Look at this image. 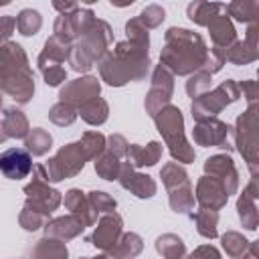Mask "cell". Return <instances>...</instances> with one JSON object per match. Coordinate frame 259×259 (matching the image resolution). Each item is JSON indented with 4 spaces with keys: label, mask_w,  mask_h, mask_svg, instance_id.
I'll return each mask as SVG.
<instances>
[{
    "label": "cell",
    "mask_w": 259,
    "mask_h": 259,
    "mask_svg": "<svg viewBox=\"0 0 259 259\" xmlns=\"http://www.w3.org/2000/svg\"><path fill=\"white\" fill-rule=\"evenodd\" d=\"M77 115H81V119L87 121L89 125H101L109 117V105L103 97H95V99L83 103L77 109Z\"/></svg>",
    "instance_id": "f546056e"
},
{
    "label": "cell",
    "mask_w": 259,
    "mask_h": 259,
    "mask_svg": "<svg viewBox=\"0 0 259 259\" xmlns=\"http://www.w3.org/2000/svg\"><path fill=\"white\" fill-rule=\"evenodd\" d=\"M38 71L42 73L45 83L51 85V87H57L63 81H67V71L61 65H45V67H38Z\"/></svg>",
    "instance_id": "f6af8a7d"
},
{
    "label": "cell",
    "mask_w": 259,
    "mask_h": 259,
    "mask_svg": "<svg viewBox=\"0 0 259 259\" xmlns=\"http://www.w3.org/2000/svg\"><path fill=\"white\" fill-rule=\"evenodd\" d=\"M105 148H107L111 154H115V156L121 160V158H125L130 144H127V140H125L121 134H111L109 138H105Z\"/></svg>",
    "instance_id": "7dc6e473"
},
{
    "label": "cell",
    "mask_w": 259,
    "mask_h": 259,
    "mask_svg": "<svg viewBox=\"0 0 259 259\" xmlns=\"http://www.w3.org/2000/svg\"><path fill=\"white\" fill-rule=\"evenodd\" d=\"M99 77L111 87H121L130 81H142L150 69V45L121 40L113 51H107L97 63Z\"/></svg>",
    "instance_id": "6da1fadb"
},
{
    "label": "cell",
    "mask_w": 259,
    "mask_h": 259,
    "mask_svg": "<svg viewBox=\"0 0 259 259\" xmlns=\"http://www.w3.org/2000/svg\"><path fill=\"white\" fill-rule=\"evenodd\" d=\"M144 249V241L138 233H121V237L117 239V243L105 251V255L109 259H134L142 253Z\"/></svg>",
    "instance_id": "4316f807"
},
{
    "label": "cell",
    "mask_w": 259,
    "mask_h": 259,
    "mask_svg": "<svg viewBox=\"0 0 259 259\" xmlns=\"http://www.w3.org/2000/svg\"><path fill=\"white\" fill-rule=\"evenodd\" d=\"M204 38L188 28L172 26L164 34V49L160 51V65L172 75H192L204 67L206 59Z\"/></svg>",
    "instance_id": "7a4b0ae2"
},
{
    "label": "cell",
    "mask_w": 259,
    "mask_h": 259,
    "mask_svg": "<svg viewBox=\"0 0 259 259\" xmlns=\"http://www.w3.org/2000/svg\"><path fill=\"white\" fill-rule=\"evenodd\" d=\"M99 91H101L99 79L91 77V75H85V77H77V79L65 83V87L59 91V101L79 109L83 103L99 97Z\"/></svg>",
    "instance_id": "4fadbf2b"
},
{
    "label": "cell",
    "mask_w": 259,
    "mask_h": 259,
    "mask_svg": "<svg viewBox=\"0 0 259 259\" xmlns=\"http://www.w3.org/2000/svg\"><path fill=\"white\" fill-rule=\"evenodd\" d=\"M95 20V14L91 8L79 6L73 12L67 14H59L55 24H53V36L59 38L65 45H73L79 36H83V32L89 28V24Z\"/></svg>",
    "instance_id": "8fae6325"
},
{
    "label": "cell",
    "mask_w": 259,
    "mask_h": 259,
    "mask_svg": "<svg viewBox=\"0 0 259 259\" xmlns=\"http://www.w3.org/2000/svg\"><path fill=\"white\" fill-rule=\"evenodd\" d=\"M0 172L8 180L26 178L32 172V156L24 148H8L0 154Z\"/></svg>",
    "instance_id": "ac0fdd59"
},
{
    "label": "cell",
    "mask_w": 259,
    "mask_h": 259,
    "mask_svg": "<svg viewBox=\"0 0 259 259\" xmlns=\"http://www.w3.org/2000/svg\"><path fill=\"white\" fill-rule=\"evenodd\" d=\"M239 97H241V93H239L237 81L227 79L221 85H217L214 89L206 91L204 95L192 99V105H190L192 119L194 121H202V119L217 117V113H221L227 105L235 103Z\"/></svg>",
    "instance_id": "9c48e42d"
},
{
    "label": "cell",
    "mask_w": 259,
    "mask_h": 259,
    "mask_svg": "<svg viewBox=\"0 0 259 259\" xmlns=\"http://www.w3.org/2000/svg\"><path fill=\"white\" fill-rule=\"evenodd\" d=\"M2 127L6 138H16V140H24L30 132V123L28 117L18 109V107H6L2 113Z\"/></svg>",
    "instance_id": "484cf974"
},
{
    "label": "cell",
    "mask_w": 259,
    "mask_h": 259,
    "mask_svg": "<svg viewBox=\"0 0 259 259\" xmlns=\"http://www.w3.org/2000/svg\"><path fill=\"white\" fill-rule=\"evenodd\" d=\"M194 200L200 204V208H208V210H221L227 200L229 194L225 192V188L221 186V182H217L210 176H200L196 182V192H194Z\"/></svg>",
    "instance_id": "d6986e66"
},
{
    "label": "cell",
    "mask_w": 259,
    "mask_h": 259,
    "mask_svg": "<svg viewBox=\"0 0 259 259\" xmlns=\"http://www.w3.org/2000/svg\"><path fill=\"white\" fill-rule=\"evenodd\" d=\"M204 174L221 182L225 192L231 196L239 188V172L235 168V162L229 154H214L204 160Z\"/></svg>",
    "instance_id": "9a60e30c"
},
{
    "label": "cell",
    "mask_w": 259,
    "mask_h": 259,
    "mask_svg": "<svg viewBox=\"0 0 259 259\" xmlns=\"http://www.w3.org/2000/svg\"><path fill=\"white\" fill-rule=\"evenodd\" d=\"M24 206L30 210H36L45 217H49L53 210L59 208V204L63 202L61 192L49 186V178H47V170L42 164H36L32 168V178L30 182L24 186Z\"/></svg>",
    "instance_id": "30bf717a"
},
{
    "label": "cell",
    "mask_w": 259,
    "mask_h": 259,
    "mask_svg": "<svg viewBox=\"0 0 259 259\" xmlns=\"http://www.w3.org/2000/svg\"><path fill=\"white\" fill-rule=\"evenodd\" d=\"M154 123L158 127V132L164 138V144L168 146V152L174 160H178V164H190L194 162V148L188 144L186 136H184V117L182 111L176 105H166L162 111L156 113Z\"/></svg>",
    "instance_id": "5b68a950"
},
{
    "label": "cell",
    "mask_w": 259,
    "mask_h": 259,
    "mask_svg": "<svg viewBox=\"0 0 259 259\" xmlns=\"http://www.w3.org/2000/svg\"><path fill=\"white\" fill-rule=\"evenodd\" d=\"M208 32H210V40L217 49L225 51L227 47H231L235 40H237V30H235V24L231 22V18L227 16V12H221L217 14L210 22H208Z\"/></svg>",
    "instance_id": "603a6c76"
},
{
    "label": "cell",
    "mask_w": 259,
    "mask_h": 259,
    "mask_svg": "<svg viewBox=\"0 0 259 259\" xmlns=\"http://www.w3.org/2000/svg\"><path fill=\"white\" fill-rule=\"evenodd\" d=\"M227 16L239 20V22H257L259 18V2L257 0H237L231 4H225Z\"/></svg>",
    "instance_id": "d6a6232c"
},
{
    "label": "cell",
    "mask_w": 259,
    "mask_h": 259,
    "mask_svg": "<svg viewBox=\"0 0 259 259\" xmlns=\"http://www.w3.org/2000/svg\"><path fill=\"white\" fill-rule=\"evenodd\" d=\"M184 259H221V253L212 245H200L190 255H186Z\"/></svg>",
    "instance_id": "681fc988"
},
{
    "label": "cell",
    "mask_w": 259,
    "mask_h": 259,
    "mask_svg": "<svg viewBox=\"0 0 259 259\" xmlns=\"http://www.w3.org/2000/svg\"><path fill=\"white\" fill-rule=\"evenodd\" d=\"M172 93H174V75L166 67L156 65L154 73H152V85H150V91L146 93V101H144V107L152 119L156 117L158 111H162L166 105H170Z\"/></svg>",
    "instance_id": "7c38bea8"
},
{
    "label": "cell",
    "mask_w": 259,
    "mask_h": 259,
    "mask_svg": "<svg viewBox=\"0 0 259 259\" xmlns=\"http://www.w3.org/2000/svg\"><path fill=\"white\" fill-rule=\"evenodd\" d=\"M49 119H51L53 123L61 125V127L71 125V123L77 119V109L71 107V105H67V103H63V101H59V103H55V105L49 109Z\"/></svg>",
    "instance_id": "ab89813d"
},
{
    "label": "cell",
    "mask_w": 259,
    "mask_h": 259,
    "mask_svg": "<svg viewBox=\"0 0 259 259\" xmlns=\"http://www.w3.org/2000/svg\"><path fill=\"white\" fill-rule=\"evenodd\" d=\"M121 233H123V219L115 210L113 212H105L99 219L95 231L91 233L89 243L93 247L101 249V251H107V249H111L117 243V239L121 237Z\"/></svg>",
    "instance_id": "e0dca14e"
},
{
    "label": "cell",
    "mask_w": 259,
    "mask_h": 259,
    "mask_svg": "<svg viewBox=\"0 0 259 259\" xmlns=\"http://www.w3.org/2000/svg\"><path fill=\"white\" fill-rule=\"evenodd\" d=\"M24 146L30 156H45L53 146V136L42 127H32L24 138Z\"/></svg>",
    "instance_id": "e575fe53"
},
{
    "label": "cell",
    "mask_w": 259,
    "mask_h": 259,
    "mask_svg": "<svg viewBox=\"0 0 259 259\" xmlns=\"http://www.w3.org/2000/svg\"><path fill=\"white\" fill-rule=\"evenodd\" d=\"M42 229H45L47 237H55V239H61V241H71V239L79 237L85 227L75 214H65V217L49 219Z\"/></svg>",
    "instance_id": "7402d4cb"
},
{
    "label": "cell",
    "mask_w": 259,
    "mask_h": 259,
    "mask_svg": "<svg viewBox=\"0 0 259 259\" xmlns=\"http://www.w3.org/2000/svg\"><path fill=\"white\" fill-rule=\"evenodd\" d=\"M28 259H69V249L65 241L45 235L32 245V249L28 251Z\"/></svg>",
    "instance_id": "d4e9b609"
},
{
    "label": "cell",
    "mask_w": 259,
    "mask_h": 259,
    "mask_svg": "<svg viewBox=\"0 0 259 259\" xmlns=\"http://www.w3.org/2000/svg\"><path fill=\"white\" fill-rule=\"evenodd\" d=\"M138 18H140V22L150 30V28H158V26L164 22L166 12H164V8L158 6V4H150V6H146V8L142 10V14H140Z\"/></svg>",
    "instance_id": "7bdbcfd3"
},
{
    "label": "cell",
    "mask_w": 259,
    "mask_h": 259,
    "mask_svg": "<svg viewBox=\"0 0 259 259\" xmlns=\"http://www.w3.org/2000/svg\"><path fill=\"white\" fill-rule=\"evenodd\" d=\"M117 182H119L121 188L130 190L138 198H152L156 194V190H158L156 180L152 176H148V174L138 172L130 162H121Z\"/></svg>",
    "instance_id": "2e32d148"
},
{
    "label": "cell",
    "mask_w": 259,
    "mask_h": 259,
    "mask_svg": "<svg viewBox=\"0 0 259 259\" xmlns=\"http://www.w3.org/2000/svg\"><path fill=\"white\" fill-rule=\"evenodd\" d=\"M160 158H162V144L160 142H150L148 146L130 144L127 154H125V162H130L136 170L144 168V166H154L156 162H160Z\"/></svg>",
    "instance_id": "cb8c5ba5"
},
{
    "label": "cell",
    "mask_w": 259,
    "mask_h": 259,
    "mask_svg": "<svg viewBox=\"0 0 259 259\" xmlns=\"http://www.w3.org/2000/svg\"><path fill=\"white\" fill-rule=\"evenodd\" d=\"M89 259H109L107 255H97V257H89Z\"/></svg>",
    "instance_id": "db71d44e"
},
{
    "label": "cell",
    "mask_w": 259,
    "mask_h": 259,
    "mask_svg": "<svg viewBox=\"0 0 259 259\" xmlns=\"http://www.w3.org/2000/svg\"><path fill=\"white\" fill-rule=\"evenodd\" d=\"M42 26V18L40 12L34 8H24L18 12L16 16V28L22 36H34Z\"/></svg>",
    "instance_id": "74e56055"
},
{
    "label": "cell",
    "mask_w": 259,
    "mask_h": 259,
    "mask_svg": "<svg viewBox=\"0 0 259 259\" xmlns=\"http://www.w3.org/2000/svg\"><path fill=\"white\" fill-rule=\"evenodd\" d=\"M221 243H223L225 253L231 259H241V257L247 255L251 241H247L243 237V233H239V231H227L225 235H221Z\"/></svg>",
    "instance_id": "8d00e7d4"
},
{
    "label": "cell",
    "mask_w": 259,
    "mask_h": 259,
    "mask_svg": "<svg viewBox=\"0 0 259 259\" xmlns=\"http://www.w3.org/2000/svg\"><path fill=\"white\" fill-rule=\"evenodd\" d=\"M231 134L235 138V148L239 150V154L245 158L249 170H251V178H257V154H259V105L251 103L247 107V111H243L237 121L235 127H231Z\"/></svg>",
    "instance_id": "8992f818"
},
{
    "label": "cell",
    "mask_w": 259,
    "mask_h": 259,
    "mask_svg": "<svg viewBox=\"0 0 259 259\" xmlns=\"http://www.w3.org/2000/svg\"><path fill=\"white\" fill-rule=\"evenodd\" d=\"M160 178L168 190V202L174 212L188 214L190 210H194V190H192L186 170L178 162L164 164L160 170Z\"/></svg>",
    "instance_id": "52a82bcc"
},
{
    "label": "cell",
    "mask_w": 259,
    "mask_h": 259,
    "mask_svg": "<svg viewBox=\"0 0 259 259\" xmlns=\"http://www.w3.org/2000/svg\"><path fill=\"white\" fill-rule=\"evenodd\" d=\"M223 53H225V61L233 65H249L259 59V47H253L247 40H235Z\"/></svg>",
    "instance_id": "4dcf8cb0"
},
{
    "label": "cell",
    "mask_w": 259,
    "mask_h": 259,
    "mask_svg": "<svg viewBox=\"0 0 259 259\" xmlns=\"http://www.w3.org/2000/svg\"><path fill=\"white\" fill-rule=\"evenodd\" d=\"M63 202H65V208L71 210V214H75V217L83 223V227H91V225H95V221H97V212H95L93 206L89 204L87 194H85L83 190H79V188H71V190H67Z\"/></svg>",
    "instance_id": "44dd1931"
},
{
    "label": "cell",
    "mask_w": 259,
    "mask_h": 259,
    "mask_svg": "<svg viewBox=\"0 0 259 259\" xmlns=\"http://www.w3.org/2000/svg\"><path fill=\"white\" fill-rule=\"evenodd\" d=\"M113 42V30L105 20L95 18L89 28L83 32V36L77 38V42L71 45L69 51V65L77 73H87L95 63L101 61V57L107 53V49Z\"/></svg>",
    "instance_id": "277c9868"
},
{
    "label": "cell",
    "mask_w": 259,
    "mask_h": 259,
    "mask_svg": "<svg viewBox=\"0 0 259 259\" xmlns=\"http://www.w3.org/2000/svg\"><path fill=\"white\" fill-rule=\"evenodd\" d=\"M8 138H6V134H4V127H2V121H0V144H4Z\"/></svg>",
    "instance_id": "f5cc1de1"
},
{
    "label": "cell",
    "mask_w": 259,
    "mask_h": 259,
    "mask_svg": "<svg viewBox=\"0 0 259 259\" xmlns=\"http://www.w3.org/2000/svg\"><path fill=\"white\" fill-rule=\"evenodd\" d=\"M89 160H93V154L87 150V146L81 140L67 144L47 162L45 166L47 178L49 182H61V180L73 178L85 168V162Z\"/></svg>",
    "instance_id": "ba28073f"
},
{
    "label": "cell",
    "mask_w": 259,
    "mask_h": 259,
    "mask_svg": "<svg viewBox=\"0 0 259 259\" xmlns=\"http://www.w3.org/2000/svg\"><path fill=\"white\" fill-rule=\"evenodd\" d=\"M225 63H227V61H225V53H223L221 49L212 47V49H208V53H206L202 71H206L208 75H214V73H219V71L223 69Z\"/></svg>",
    "instance_id": "bcb514c9"
},
{
    "label": "cell",
    "mask_w": 259,
    "mask_h": 259,
    "mask_svg": "<svg viewBox=\"0 0 259 259\" xmlns=\"http://www.w3.org/2000/svg\"><path fill=\"white\" fill-rule=\"evenodd\" d=\"M47 221H49V217H45V214H40L36 210H30L26 206H22V210L18 214V223H20V227L24 231H36V229L45 227Z\"/></svg>",
    "instance_id": "ee69618b"
},
{
    "label": "cell",
    "mask_w": 259,
    "mask_h": 259,
    "mask_svg": "<svg viewBox=\"0 0 259 259\" xmlns=\"http://www.w3.org/2000/svg\"><path fill=\"white\" fill-rule=\"evenodd\" d=\"M119 168H121L119 158H117L115 154H111L107 148L95 158V172H97V176L103 178V180H109V182H111V180H117Z\"/></svg>",
    "instance_id": "d590c367"
},
{
    "label": "cell",
    "mask_w": 259,
    "mask_h": 259,
    "mask_svg": "<svg viewBox=\"0 0 259 259\" xmlns=\"http://www.w3.org/2000/svg\"><path fill=\"white\" fill-rule=\"evenodd\" d=\"M259 178V176H257ZM257 178H251L249 184L243 188L239 200H237V214L239 221L245 229L255 231L259 225V212H257V196H259V186H257Z\"/></svg>",
    "instance_id": "ffe728a7"
},
{
    "label": "cell",
    "mask_w": 259,
    "mask_h": 259,
    "mask_svg": "<svg viewBox=\"0 0 259 259\" xmlns=\"http://www.w3.org/2000/svg\"><path fill=\"white\" fill-rule=\"evenodd\" d=\"M221 12H225V4L219 2H190L186 6L188 18L198 26H208V22Z\"/></svg>",
    "instance_id": "83f0119b"
},
{
    "label": "cell",
    "mask_w": 259,
    "mask_h": 259,
    "mask_svg": "<svg viewBox=\"0 0 259 259\" xmlns=\"http://www.w3.org/2000/svg\"><path fill=\"white\" fill-rule=\"evenodd\" d=\"M14 28H16V16H10V14L0 16V45L10 40Z\"/></svg>",
    "instance_id": "c3c4849f"
},
{
    "label": "cell",
    "mask_w": 259,
    "mask_h": 259,
    "mask_svg": "<svg viewBox=\"0 0 259 259\" xmlns=\"http://www.w3.org/2000/svg\"><path fill=\"white\" fill-rule=\"evenodd\" d=\"M0 109H2V93H0Z\"/></svg>",
    "instance_id": "11a10c76"
},
{
    "label": "cell",
    "mask_w": 259,
    "mask_h": 259,
    "mask_svg": "<svg viewBox=\"0 0 259 259\" xmlns=\"http://www.w3.org/2000/svg\"><path fill=\"white\" fill-rule=\"evenodd\" d=\"M198 235H202L204 239H214L219 235V212L217 210H208V208H198L196 212L190 214Z\"/></svg>",
    "instance_id": "836d02e7"
},
{
    "label": "cell",
    "mask_w": 259,
    "mask_h": 259,
    "mask_svg": "<svg viewBox=\"0 0 259 259\" xmlns=\"http://www.w3.org/2000/svg\"><path fill=\"white\" fill-rule=\"evenodd\" d=\"M241 259H251V257H249V255H245V257H241Z\"/></svg>",
    "instance_id": "9f6ffc18"
},
{
    "label": "cell",
    "mask_w": 259,
    "mask_h": 259,
    "mask_svg": "<svg viewBox=\"0 0 259 259\" xmlns=\"http://www.w3.org/2000/svg\"><path fill=\"white\" fill-rule=\"evenodd\" d=\"M87 200L89 204L93 206L95 212H113L115 206H117V200L113 196H109L107 192H101V190H91L87 192Z\"/></svg>",
    "instance_id": "60d3db41"
},
{
    "label": "cell",
    "mask_w": 259,
    "mask_h": 259,
    "mask_svg": "<svg viewBox=\"0 0 259 259\" xmlns=\"http://www.w3.org/2000/svg\"><path fill=\"white\" fill-rule=\"evenodd\" d=\"M0 93H6L16 103H28L34 95V79L28 67V57L18 42L0 45Z\"/></svg>",
    "instance_id": "3957f363"
},
{
    "label": "cell",
    "mask_w": 259,
    "mask_h": 259,
    "mask_svg": "<svg viewBox=\"0 0 259 259\" xmlns=\"http://www.w3.org/2000/svg\"><path fill=\"white\" fill-rule=\"evenodd\" d=\"M210 83H212V75H208L206 71H196L192 75H188V81H186V93L188 97L196 99L200 95H204L206 91H210Z\"/></svg>",
    "instance_id": "f35d334b"
},
{
    "label": "cell",
    "mask_w": 259,
    "mask_h": 259,
    "mask_svg": "<svg viewBox=\"0 0 259 259\" xmlns=\"http://www.w3.org/2000/svg\"><path fill=\"white\" fill-rule=\"evenodd\" d=\"M125 40H132V42H140V45H150V34H148V28L140 22L138 16L130 18L125 22Z\"/></svg>",
    "instance_id": "b9f144b4"
},
{
    "label": "cell",
    "mask_w": 259,
    "mask_h": 259,
    "mask_svg": "<svg viewBox=\"0 0 259 259\" xmlns=\"http://www.w3.org/2000/svg\"><path fill=\"white\" fill-rule=\"evenodd\" d=\"M156 251L164 259H184L186 257V245L184 241L174 233H164L156 239Z\"/></svg>",
    "instance_id": "1f68e13d"
},
{
    "label": "cell",
    "mask_w": 259,
    "mask_h": 259,
    "mask_svg": "<svg viewBox=\"0 0 259 259\" xmlns=\"http://www.w3.org/2000/svg\"><path fill=\"white\" fill-rule=\"evenodd\" d=\"M53 8H57L59 14H67V12L77 10L79 4H77V2H59V0H55V2H53Z\"/></svg>",
    "instance_id": "816d5d0a"
},
{
    "label": "cell",
    "mask_w": 259,
    "mask_h": 259,
    "mask_svg": "<svg viewBox=\"0 0 259 259\" xmlns=\"http://www.w3.org/2000/svg\"><path fill=\"white\" fill-rule=\"evenodd\" d=\"M231 136V125L217 119V117H210V119H202V121H196L194 127H192V140L202 146V148H223V150H229L231 146L227 144Z\"/></svg>",
    "instance_id": "5bb4252c"
},
{
    "label": "cell",
    "mask_w": 259,
    "mask_h": 259,
    "mask_svg": "<svg viewBox=\"0 0 259 259\" xmlns=\"http://www.w3.org/2000/svg\"><path fill=\"white\" fill-rule=\"evenodd\" d=\"M69 51H71V45H65V42H61L59 38L51 36V38L45 42V49H42V53L38 55L36 65H38V67H45V65H63V63L69 59Z\"/></svg>",
    "instance_id": "f1b7e54d"
},
{
    "label": "cell",
    "mask_w": 259,
    "mask_h": 259,
    "mask_svg": "<svg viewBox=\"0 0 259 259\" xmlns=\"http://www.w3.org/2000/svg\"><path fill=\"white\" fill-rule=\"evenodd\" d=\"M237 85H239V93H243V97L249 101V105L257 103V83L253 79H247V81L237 83Z\"/></svg>",
    "instance_id": "f907efd6"
}]
</instances>
